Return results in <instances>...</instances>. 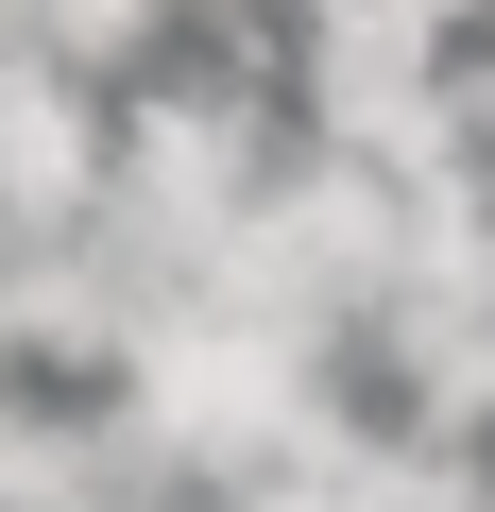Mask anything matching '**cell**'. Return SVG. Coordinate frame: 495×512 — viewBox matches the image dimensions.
I'll return each mask as SVG.
<instances>
[{"label":"cell","mask_w":495,"mask_h":512,"mask_svg":"<svg viewBox=\"0 0 495 512\" xmlns=\"http://www.w3.org/2000/svg\"><path fill=\"white\" fill-rule=\"evenodd\" d=\"M257 205H274V154H257V103H239V86H154V103H120V188H103V222H137V239H171V256H222Z\"/></svg>","instance_id":"obj_1"},{"label":"cell","mask_w":495,"mask_h":512,"mask_svg":"<svg viewBox=\"0 0 495 512\" xmlns=\"http://www.w3.org/2000/svg\"><path fill=\"white\" fill-rule=\"evenodd\" d=\"M103 188H120V120L52 52H18V69H0V222H18V239H86Z\"/></svg>","instance_id":"obj_2"}]
</instances>
